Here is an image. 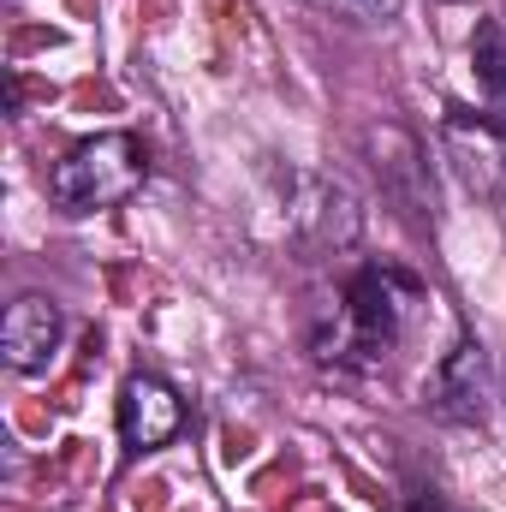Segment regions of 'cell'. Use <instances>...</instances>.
Wrapping results in <instances>:
<instances>
[{
  "instance_id": "cell-11",
  "label": "cell",
  "mask_w": 506,
  "mask_h": 512,
  "mask_svg": "<svg viewBox=\"0 0 506 512\" xmlns=\"http://www.w3.org/2000/svg\"><path fill=\"white\" fill-rule=\"evenodd\" d=\"M417 512H447V507H441V501H435V495H429V501H417Z\"/></svg>"
},
{
  "instance_id": "cell-3",
  "label": "cell",
  "mask_w": 506,
  "mask_h": 512,
  "mask_svg": "<svg viewBox=\"0 0 506 512\" xmlns=\"http://www.w3.org/2000/svg\"><path fill=\"white\" fill-rule=\"evenodd\" d=\"M286 233L304 256H340L358 245V191L334 173H286Z\"/></svg>"
},
{
  "instance_id": "cell-10",
  "label": "cell",
  "mask_w": 506,
  "mask_h": 512,
  "mask_svg": "<svg viewBox=\"0 0 506 512\" xmlns=\"http://www.w3.org/2000/svg\"><path fill=\"white\" fill-rule=\"evenodd\" d=\"M316 12H334L346 24H387L399 12V0H310Z\"/></svg>"
},
{
  "instance_id": "cell-7",
  "label": "cell",
  "mask_w": 506,
  "mask_h": 512,
  "mask_svg": "<svg viewBox=\"0 0 506 512\" xmlns=\"http://www.w3.org/2000/svg\"><path fill=\"white\" fill-rule=\"evenodd\" d=\"M60 334H66V316L48 292H24L6 304L0 316V358L12 376H36L48 370V358L60 352Z\"/></svg>"
},
{
  "instance_id": "cell-9",
  "label": "cell",
  "mask_w": 506,
  "mask_h": 512,
  "mask_svg": "<svg viewBox=\"0 0 506 512\" xmlns=\"http://www.w3.org/2000/svg\"><path fill=\"white\" fill-rule=\"evenodd\" d=\"M471 66L483 78V96H489L483 114L506 126V30L495 18H477V30H471Z\"/></svg>"
},
{
  "instance_id": "cell-8",
  "label": "cell",
  "mask_w": 506,
  "mask_h": 512,
  "mask_svg": "<svg viewBox=\"0 0 506 512\" xmlns=\"http://www.w3.org/2000/svg\"><path fill=\"white\" fill-rule=\"evenodd\" d=\"M185 429V399L161 376H126L120 387V441L126 453H155Z\"/></svg>"
},
{
  "instance_id": "cell-1",
  "label": "cell",
  "mask_w": 506,
  "mask_h": 512,
  "mask_svg": "<svg viewBox=\"0 0 506 512\" xmlns=\"http://www.w3.org/2000/svg\"><path fill=\"white\" fill-rule=\"evenodd\" d=\"M417 304H423L417 274H405L393 262L352 268L316 310V358L340 364V370H381L405 346Z\"/></svg>"
},
{
  "instance_id": "cell-2",
  "label": "cell",
  "mask_w": 506,
  "mask_h": 512,
  "mask_svg": "<svg viewBox=\"0 0 506 512\" xmlns=\"http://www.w3.org/2000/svg\"><path fill=\"white\" fill-rule=\"evenodd\" d=\"M149 179V149L131 131H96L84 143H72L54 173H48V197L60 215H96V209H120L143 191Z\"/></svg>"
},
{
  "instance_id": "cell-4",
  "label": "cell",
  "mask_w": 506,
  "mask_h": 512,
  "mask_svg": "<svg viewBox=\"0 0 506 512\" xmlns=\"http://www.w3.org/2000/svg\"><path fill=\"white\" fill-rule=\"evenodd\" d=\"M441 149L459 173V185L483 203H506V126L489 120L483 108H447L441 120Z\"/></svg>"
},
{
  "instance_id": "cell-5",
  "label": "cell",
  "mask_w": 506,
  "mask_h": 512,
  "mask_svg": "<svg viewBox=\"0 0 506 512\" xmlns=\"http://www.w3.org/2000/svg\"><path fill=\"white\" fill-rule=\"evenodd\" d=\"M364 155H370V173L381 179V191L399 203V215L405 221H423V209L435 203L423 143L405 126H376V131H364Z\"/></svg>"
},
{
  "instance_id": "cell-6",
  "label": "cell",
  "mask_w": 506,
  "mask_h": 512,
  "mask_svg": "<svg viewBox=\"0 0 506 512\" xmlns=\"http://www.w3.org/2000/svg\"><path fill=\"white\" fill-rule=\"evenodd\" d=\"M489 399H495L489 352H483L477 340H459V346L435 364L429 399H423V405H429L441 423H483V417H489Z\"/></svg>"
}]
</instances>
